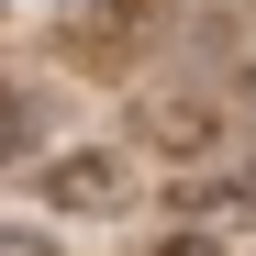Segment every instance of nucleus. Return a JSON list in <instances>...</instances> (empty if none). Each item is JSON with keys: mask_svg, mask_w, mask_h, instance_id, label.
I'll list each match as a JSON object with an SVG mask.
<instances>
[{"mask_svg": "<svg viewBox=\"0 0 256 256\" xmlns=\"http://www.w3.org/2000/svg\"><path fill=\"white\" fill-rule=\"evenodd\" d=\"M45 200L56 212H122V200H134V156H122V145H67L45 167Z\"/></svg>", "mask_w": 256, "mask_h": 256, "instance_id": "1", "label": "nucleus"}, {"mask_svg": "<svg viewBox=\"0 0 256 256\" xmlns=\"http://www.w3.org/2000/svg\"><path fill=\"white\" fill-rule=\"evenodd\" d=\"M145 145H167V156H212V145H223V100L156 90V100H145Z\"/></svg>", "mask_w": 256, "mask_h": 256, "instance_id": "2", "label": "nucleus"}, {"mask_svg": "<svg viewBox=\"0 0 256 256\" xmlns=\"http://www.w3.org/2000/svg\"><path fill=\"white\" fill-rule=\"evenodd\" d=\"M34 134H45V112H34V90H12V78H0V178H12V167L34 156Z\"/></svg>", "mask_w": 256, "mask_h": 256, "instance_id": "3", "label": "nucleus"}, {"mask_svg": "<svg viewBox=\"0 0 256 256\" xmlns=\"http://www.w3.org/2000/svg\"><path fill=\"white\" fill-rule=\"evenodd\" d=\"M156 256H234V234H212V223H178V234H167Z\"/></svg>", "mask_w": 256, "mask_h": 256, "instance_id": "4", "label": "nucleus"}, {"mask_svg": "<svg viewBox=\"0 0 256 256\" xmlns=\"http://www.w3.org/2000/svg\"><path fill=\"white\" fill-rule=\"evenodd\" d=\"M0 256H67V245H56L45 223H0Z\"/></svg>", "mask_w": 256, "mask_h": 256, "instance_id": "5", "label": "nucleus"}]
</instances>
